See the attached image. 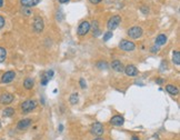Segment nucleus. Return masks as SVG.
Masks as SVG:
<instances>
[{"instance_id":"nucleus-1","label":"nucleus","mask_w":180,"mask_h":140,"mask_svg":"<svg viewBox=\"0 0 180 140\" xmlns=\"http://www.w3.org/2000/svg\"><path fill=\"white\" fill-rule=\"evenodd\" d=\"M37 106L38 104L36 100H26L20 105V109L22 111V114H28V112L34 111L37 108Z\"/></svg>"},{"instance_id":"nucleus-2","label":"nucleus","mask_w":180,"mask_h":140,"mask_svg":"<svg viewBox=\"0 0 180 140\" xmlns=\"http://www.w3.org/2000/svg\"><path fill=\"white\" fill-rule=\"evenodd\" d=\"M120 22H121V17H120L119 15L112 16V17L108 20V22H107V28L109 29V31H114L115 29L118 28V26L120 25Z\"/></svg>"},{"instance_id":"nucleus-3","label":"nucleus","mask_w":180,"mask_h":140,"mask_svg":"<svg viewBox=\"0 0 180 140\" xmlns=\"http://www.w3.org/2000/svg\"><path fill=\"white\" fill-rule=\"evenodd\" d=\"M142 34H144L142 29L140 27H137V26L136 27H131V28L127 30V35L129 36L131 39H138V38H140L142 36Z\"/></svg>"},{"instance_id":"nucleus-4","label":"nucleus","mask_w":180,"mask_h":140,"mask_svg":"<svg viewBox=\"0 0 180 140\" xmlns=\"http://www.w3.org/2000/svg\"><path fill=\"white\" fill-rule=\"evenodd\" d=\"M91 27H90V22L88 21H81L80 25L78 26V29H77V34L78 36H86L90 31Z\"/></svg>"},{"instance_id":"nucleus-5","label":"nucleus","mask_w":180,"mask_h":140,"mask_svg":"<svg viewBox=\"0 0 180 140\" xmlns=\"http://www.w3.org/2000/svg\"><path fill=\"white\" fill-rule=\"evenodd\" d=\"M32 27H34V30H35L37 34L41 32V31L44 30V28H45V22H44V19H42L40 16H36L35 19H34Z\"/></svg>"},{"instance_id":"nucleus-6","label":"nucleus","mask_w":180,"mask_h":140,"mask_svg":"<svg viewBox=\"0 0 180 140\" xmlns=\"http://www.w3.org/2000/svg\"><path fill=\"white\" fill-rule=\"evenodd\" d=\"M119 48L124 51H134L136 49V45L135 42L130 41V40H127V39H124L120 41L119 44Z\"/></svg>"},{"instance_id":"nucleus-7","label":"nucleus","mask_w":180,"mask_h":140,"mask_svg":"<svg viewBox=\"0 0 180 140\" xmlns=\"http://www.w3.org/2000/svg\"><path fill=\"white\" fill-rule=\"evenodd\" d=\"M15 78H16V72L12 71V70H9V71H6L5 74L1 76L0 82L1 84H9L11 81H14Z\"/></svg>"},{"instance_id":"nucleus-8","label":"nucleus","mask_w":180,"mask_h":140,"mask_svg":"<svg viewBox=\"0 0 180 140\" xmlns=\"http://www.w3.org/2000/svg\"><path fill=\"white\" fill-rule=\"evenodd\" d=\"M104 132H105V128H104V126H102L101 122H95L92 125V127H91V134L97 136V137L102 136Z\"/></svg>"},{"instance_id":"nucleus-9","label":"nucleus","mask_w":180,"mask_h":140,"mask_svg":"<svg viewBox=\"0 0 180 140\" xmlns=\"http://www.w3.org/2000/svg\"><path fill=\"white\" fill-rule=\"evenodd\" d=\"M15 99V97L12 94H9V92H5L0 96V104L2 105H10Z\"/></svg>"},{"instance_id":"nucleus-10","label":"nucleus","mask_w":180,"mask_h":140,"mask_svg":"<svg viewBox=\"0 0 180 140\" xmlns=\"http://www.w3.org/2000/svg\"><path fill=\"white\" fill-rule=\"evenodd\" d=\"M31 122H32V120L29 119V118H26V119H21L18 121V124H17V129L19 130H26L28 129L31 125Z\"/></svg>"},{"instance_id":"nucleus-11","label":"nucleus","mask_w":180,"mask_h":140,"mask_svg":"<svg viewBox=\"0 0 180 140\" xmlns=\"http://www.w3.org/2000/svg\"><path fill=\"white\" fill-rule=\"evenodd\" d=\"M110 124L115 127H120L125 124V118L121 117V116H114L111 119H110Z\"/></svg>"},{"instance_id":"nucleus-12","label":"nucleus","mask_w":180,"mask_h":140,"mask_svg":"<svg viewBox=\"0 0 180 140\" xmlns=\"http://www.w3.org/2000/svg\"><path fill=\"white\" fill-rule=\"evenodd\" d=\"M126 72V75L129 76V77H134V76H137L138 75V69H137V67L134 65H128L127 67H125V70H124Z\"/></svg>"},{"instance_id":"nucleus-13","label":"nucleus","mask_w":180,"mask_h":140,"mask_svg":"<svg viewBox=\"0 0 180 140\" xmlns=\"http://www.w3.org/2000/svg\"><path fill=\"white\" fill-rule=\"evenodd\" d=\"M41 0H20V4L25 8H31L39 4Z\"/></svg>"},{"instance_id":"nucleus-14","label":"nucleus","mask_w":180,"mask_h":140,"mask_svg":"<svg viewBox=\"0 0 180 140\" xmlns=\"http://www.w3.org/2000/svg\"><path fill=\"white\" fill-rule=\"evenodd\" d=\"M111 67H112V69L117 71V72H122L124 70H125V67L122 65V62L119 61V60H114L112 62H111Z\"/></svg>"},{"instance_id":"nucleus-15","label":"nucleus","mask_w":180,"mask_h":140,"mask_svg":"<svg viewBox=\"0 0 180 140\" xmlns=\"http://www.w3.org/2000/svg\"><path fill=\"white\" fill-rule=\"evenodd\" d=\"M167 44V36L164 35V34H160V35L157 36V38H156V46H164Z\"/></svg>"},{"instance_id":"nucleus-16","label":"nucleus","mask_w":180,"mask_h":140,"mask_svg":"<svg viewBox=\"0 0 180 140\" xmlns=\"http://www.w3.org/2000/svg\"><path fill=\"white\" fill-rule=\"evenodd\" d=\"M166 91L172 96H177L179 94V89H178V87L175 85H167L166 86Z\"/></svg>"},{"instance_id":"nucleus-17","label":"nucleus","mask_w":180,"mask_h":140,"mask_svg":"<svg viewBox=\"0 0 180 140\" xmlns=\"http://www.w3.org/2000/svg\"><path fill=\"white\" fill-rule=\"evenodd\" d=\"M24 87L27 90L32 89L35 87V80L32 79V78H26L25 81H24Z\"/></svg>"},{"instance_id":"nucleus-18","label":"nucleus","mask_w":180,"mask_h":140,"mask_svg":"<svg viewBox=\"0 0 180 140\" xmlns=\"http://www.w3.org/2000/svg\"><path fill=\"white\" fill-rule=\"evenodd\" d=\"M15 115V109L11 108V107H7L5 109L2 110V116L6 117V118H9V117H12Z\"/></svg>"},{"instance_id":"nucleus-19","label":"nucleus","mask_w":180,"mask_h":140,"mask_svg":"<svg viewBox=\"0 0 180 140\" xmlns=\"http://www.w3.org/2000/svg\"><path fill=\"white\" fill-rule=\"evenodd\" d=\"M90 27H92V32H94V36H99L100 35V30H99V26H98V21L97 20H94L92 21V25H90Z\"/></svg>"},{"instance_id":"nucleus-20","label":"nucleus","mask_w":180,"mask_h":140,"mask_svg":"<svg viewBox=\"0 0 180 140\" xmlns=\"http://www.w3.org/2000/svg\"><path fill=\"white\" fill-rule=\"evenodd\" d=\"M172 62L177 66L180 65V52L178 50H175L172 54Z\"/></svg>"},{"instance_id":"nucleus-21","label":"nucleus","mask_w":180,"mask_h":140,"mask_svg":"<svg viewBox=\"0 0 180 140\" xmlns=\"http://www.w3.org/2000/svg\"><path fill=\"white\" fill-rule=\"evenodd\" d=\"M69 101L71 105H77L78 101H79V95H78V92L71 94V96H70V98H69Z\"/></svg>"},{"instance_id":"nucleus-22","label":"nucleus","mask_w":180,"mask_h":140,"mask_svg":"<svg viewBox=\"0 0 180 140\" xmlns=\"http://www.w3.org/2000/svg\"><path fill=\"white\" fill-rule=\"evenodd\" d=\"M7 58V50L4 47H0V64H2Z\"/></svg>"},{"instance_id":"nucleus-23","label":"nucleus","mask_w":180,"mask_h":140,"mask_svg":"<svg viewBox=\"0 0 180 140\" xmlns=\"http://www.w3.org/2000/svg\"><path fill=\"white\" fill-rule=\"evenodd\" d=\"M49 78L45 75V72H44V75L41 76V85L42 86H47L48 85V81H49Z\"/></svg>"},{"instance_id":"nucleus-24","label":"nucleus","mask_w":180,"mask_h":140,"mask_svg":"<svg viewBox=\"0 0 180 140\" xmlns=\"http://www.w3.org/2000/svg\"><path fill=\"white\" fill-rule=\"evenodd\" d=\"M112 36H114L112 31H107L106 34H104V41H108L110 38H112Z\"/></svg>"},{"instance_id":"nucleus-25","label":"nucleus","mask_w":180,"mask_h":140,"mask_svg":"<svg viewBox=\"0 0 180 140\" xmlns=\"http://www.w3.org/2000/svg\"><path fill=\"white\" fill-rule=\"evenodd\" d=\"M98 68L99 69H107L108 68V65H107V62H102V61H100V62H98Z\"/></svg>"},{"instance_id":"nucleus-26","label":"nucleus","mask_w":180,"mask_h":140,"mask_svg":"<svg viewBox=\"0 0 180 140\" xmlns=\"http://www.w3.org/2000/svg\"><path fill=\"white\" fill-rule=\"evenodd\" d=\"M79 84H80V87H81L82 89H85L86 87H87V84H86V81L84 78H81V79L79 80Z\"/></svg>"},{"instance_id":"nucleus-27","label":"nucleus","mask_w":180,"mask_h":140,"mask_svg":"<svg viewBox=\"0 0 180 140\" xmlns=\"http://www.w3.org/2000/svg\"><path fill=\"white\" fill-rule=\"evenodd\" d=\"M45 75L49 78V79H51L52 78V76H54V70H48V71H46Z\"/></svg>"},{"instance_id":"nucleus-28","label":"nucleus","mask_w":180,"mask_h":140,"mask_svg":"<svg viewBox=\"0 0 180 140\" xmlns=\"http://www.w3.org/2000/svg\"><path fill=\"white\" fill-rule=\"evenodd\" d=\"M22 12H24V15H26V16H30V15H31L30 8H25V7H24V10H22Z\"/></svg>"},{"instance_id":"nucleus-29","label":"nucleus","mask_w":180,"mask_h":140,"mask_svg":"<svg viewBox=\"0 0 180 140\" xmlns=\"http://www.w3.org/2000/svg\"><path fill=\"white\" fill-rule=\"evenodd\" d=\"M5 18L2 17V16H0V29H2L4 28V26H5Z\"/></svg>"},{"instance_id":"nucleus-30","label":"nucleus","mask_w":180,"mask_h":140,"mask_svg":"<svg viewBox=\"0 0 180 140\" xmlns=\"http://www.w3.org/2000/svg\"><path fill=\"white\" fill-rule=\"evenodd\" d=\"M140 10H141L144 14H148V12H149V8H148V7H146V6H142V7L140 8Z\"/></svg>"},{"instance_id":"nucleus-31","label":"nucleus","mask_w":180,"mask_h":140,"mask_svg":"<svg viewBox=\"0 0 180 140\" xmlns=\"http://www.w3.org/2000/svg\"><path fill=\"white\" fill-rule=\"evenodd\" d=\"M159 51V47L158 46H154L152 48H151V52H154V54H156V52H158Z\"/></svg>"},{"instance_id":"nucleus-32","label":"nucleus","mask_w":180,"mask_h":140,"mask_svg":"<svg viewBox=\"0 0 180 140\" xmlns=\"http://www.w3.org/2000/svg\"><path fill=\"white\" fill-rule=\"evenodd\" d=\"M91 4H94V5H97V4H99V2H101L102 0H89Z\"/></svg>"},{"instance_id":"nucleus-33","label":"nucleus","mask_w":180,"mask_h":140,"mask_svg":"<svg viewBox=\"0 0 180 140\" xmlns=\"http://www.w3.org/2000/svg\"><path fill=\"white\" fill-rule=\"evenodd\" d=\"M164 81H165L164 79H157V80H156V82H157L158 85H161V84H164Z\"/></svg>"},{"instance_id":"nucleus-34","label":"nucleus","mask_w":180,"mask_h":140,"mask_svg":"<svg viewBox=\"0 0 180 140\" xmlns=\"http://www.w3.org/2000/svg\"><path fill=\"white\" fill-rule=\"evenodd\" d=\"M59 1V4H68L70 0H58Z\"/></svg>"},{"instance_id":"nucleus-35","label":"nucleus","mask_w":180,"mask_h":140,"mask_svg":"<svg viewBox=\"0 0 180 140\" xmlns=\"http://www.w3.org/2000/svg\"><path fill=\"white\" fill-rule=\"evenodd\" d=\"M131 140H140L139 137H137V136H132L131 137Z\"/></svg>"},{"instance_id":"nucleus-36","label":"nucleus","mask_w":180,"mask_h":140,"mask_svg":"<svg viewBox=\"0 0 180 140\" xmlns=\"http://www.w3.org/2000/svg\"><path fill=\"white\" fill-rule=\"evenodd\" d=\"M58 129H59V131H60V132H62V130H64V126H62V125H60V126H59V128H58Z\"/></svg>"},{"instance_id":"nucleus-37","label":"nucleus","mask_w":180,"mask_h":140,"mask_svg":"<svg viewBox=\"0 0 180 140\" xmlns=\"http://www.w3.org/2000/svg\"><path fill=\"white\" fill-rule=\"evenodd\" d=\"M4 6V0H0V8Z\"/></svg>"},{"instance_id":"nucleus-38","label":"nucleus","mask_w":180,"mask_h":140,"mask_svg":"<svg viewBox=\"0 0 180 140\" xmlns=\"http://www.w3.org/2000/svg\"><path fill=\"white\" fill-rule=\"evenodd\" d=\"M95 140H105L104 138H101V137H98V138H96Z\"/></svg>"},{"instance_id":"nucleus-39","label":"nucleus","mask_w":180,"mask_h":140,"mask_svg":"<svg viewBox=\"0 0 180 140\" xmlns=\"http://www.w3.org/2000/svg\"><path fill=\"white\" fill-rule=\"evenodd\" d=\"M0 129H1V121H0Z\"/></svg>"},{"instance_id":"nucleus-40","label":"nucleus","mask_w":180,"mask_h":140,"mask_svg":"<svg viewBox=\"0 0 180 140\" xmlns=\"http://www.w3.org/2000/svg\"><path fill=\"white\" fill-rule=\"evenodd\" d=\"M1 140H4V139H1Z\"/></svg>"}]
</instances>
